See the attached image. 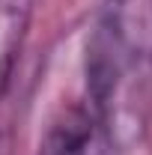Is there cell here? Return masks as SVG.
Listing matches in <instances>:
<instances>
[{
	"label": "cell",
	"instance_id": "obj_4",
	"mask_svg": "<svg viewBox=\"0 0 152 155\" xmlns=\"http://www.w3.org/2000/svg\"><path fill=\"white\" fill-rule=\"evenodd\" d=\"M12 149V128L9 122H0V155H9Z\"/></svg>",
	"mask_w": 152,
	"mask_h": 155
},
{
	"label": "cell",
	"instance_id": "obj_1",
	"mask_svg": "<svg viewBox=\"0 0 152 155\" xmlns=\"http://www.w3.org/2000/svg\"><path fill=\"white\" fill-rule=\"evenodd\" d=\"M152 78V0H107L87 51V81L107 140H134Z\"/></svg>",
	"mask_w": 152,
	"mask_h": 155
},
{
	"label": "cell",
	"instance_id": "obj_2",
	"mask_svg": "<svg viewBox=\"0 0 152 155\" xmlns=\"http://www.w3.org/2000/svg\"><path fill=\"white\" fill-rule=\"evenodd\" d=\"M111 140L98 116L84 107H69L51 125L42 143V155H107Z\"/></svg>",
	"mask_w": 152,
	"mask_h": 155
},
{
	"label": "cell",
	"instance_id": "obj_3",
	"mask_svg": "<svg viewBox=\"0 0 152 155\" xmlns=\"http://www.w3.org/2000/svg\"><path fill=\"white\" fill-rule=\"evenodd\" d=\"M30 21V0H0V90L9 81Z\"/></svg>",
	"mask_w": 152,
	"mask_h": 155
}]
</instances>
